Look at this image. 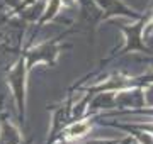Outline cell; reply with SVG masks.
<instances>
[{"label": "cell", "mask_w": 153, "mask_h": 144, "mask_svg": "<svg viewBox=\"0 0 153 144\" xmlns=\"http://www.w3.org/2000/svg\"><path fill=\"white\" fill-rule=\"evenodd\" d=\"M87 129H88V124H85V122H76L71 127H68L66 134H68V136H82Z\"/></svg>", "instance_id": "cell-1"}]
</instances>
